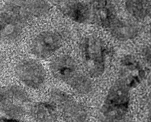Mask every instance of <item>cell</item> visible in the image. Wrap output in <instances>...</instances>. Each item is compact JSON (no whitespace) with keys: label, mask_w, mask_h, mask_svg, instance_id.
I'll list each match as a JSON object with an SVG mask.
<instances>
[{"label":"cell","mask_w":151,"mask_h":122,"mask_svg":"<svg viewBox=\"0 0 151 122\" xmlns=\"http://www.w3.org/2000/svg\"><path fill=\"white\" fill-rule=\"evenodd\" d=\"M149 2L147 1H128L126 2V9L136 19H144L150 13Z\"/></svg>","instance_id":"13"},{"label":"cell","mask_w":151,"mask_h":122,"mask_svg":"<svg viewBox=\"0 0 151 122\" xmlns=\"http://www.w3.org/2000/svg\"><path fill=\"white\" fill-rule=\"evenodd\" d=\"M109 28L113 36L121 41L132 39L137 36L139 32V28L136 24L119 18H115Z\"/></svg>","instance_id":"11"},{"label":"cell","mask_w":151,"mask_h":122,"mask_svg":"<svg viewBox=\"0 0 151 122\" xmlns=\"http://www.w3.org/2000/svg\"><path fill=\"white\" fill-rule=\"evenodd\" d=\"M50 6L40 1H9L5 2L1 10V25L22 28V24L32 16L47 14Z\"/></svg>","instance_id":"1"},{"label":"cell","mask_w":151,"mask_h":122,"mask_svg":"<svg viewBox=\"0 0 151 122\" xmlns=\"http://www.w3.org/2000/svg\"><path fill=\"white\" fill-rule=\"evenodd\" d=\"M16 75L25 85L32 89H38L45 82L46 72L39 62L32 59H24L19 62L15 67Z\"/></svg>","instance_id":"6"},{"label":"cell","mask_w":151,"mask_h":122,"mask_svg":"<svg viewBox=\"0 0 151 122\" xmlns=\"http://www.w3.org/2000/svg\"><path fill=\"white\" fill-rule=\"evenodd\" d=\"M92 22L104 28H109L116 18L112 5L107 1H90Z\"/></svg>","instance_id":"10"},{"label":"cell","mask_w":151,"mask_h":122,"mask_svg":"<svg viewBox=\"0 0 151 122\" xmlns=\"http://www.w3.org/2000/svg\"><path fill=\"white\" fill-rule=\"evenodd\" d=\"M29 103L27 95L19 86H10L1 88V110L10 118L16 119L22 115Z\"/></svg>","instance_id":"5"},{"label":"cell","mask_w":151,"mask_h":122,"mask_svg":"<svg viewBox=\"0 0 151 122\" xmlns=\"http://www.w3.org/2000/svg\"><path fill=\"white\" fill-rule=\"evenodd\" d=\"M61 35L53 31H45L38 34L31 42L30 51L38 57H50L62 45Z\"/></svg>","instance_id":"7"},{"label":"cell","mask_w":151,"mask_h":122,"mask_svg":"<svg viewBox=\"0 0 151 122\" xmlns=\"http://www.w3.org/2000/svg\"><path fill=\"white\" fill-rule=\"evenodd\" d=\"M52 98L59 104L63 116L69 121H83L86 118V112L83 106L68 97L64 93L54 92Z\"/></svg>","instance_id":"8"},{"label":"cell","mask_w":151,"mask_h":122,"mask_svg":"<svg viewBox=\"0 0 151 122\" xmlns=\"http://www.w3.org/2000/svg\"><path fill=\"white\" fill-rule=\"evenodd\" d=\"M82 52L85 70L93 78L102 75L104 70V46L96 37L86 38L83 42Z\"/></svg>","instance_id":"4"},{"label":"cell","mask_w":151,"mask_h":122,"mask_svg":"<svg viewBox=\"0 0 151 122\" xmlns=\"http://www.w3.org/2000/svg\"><path fill=\"white\" fill-rule=\"evenodd\" d=\"M50 69L56 78L68 84L78 93L87 94L91 90L90 81L69 55L63 54L56 57L51 63Z\"/></svg>","instance_id":"2"},{"label":"cell","mask_w":151,"mask_h":122,"mask_svg":"<svg viewBox=\"0 0 151 122\" xmlns=\"http://www.w3.org/2000/svg\"><path fill=\"white\" fill-rule=\"evenodd\" d=\"M31 115L37 121H51L55 118V109L53 105L47 102L36 104L31 108Z\"/></svg>","instance_id":"12"},{"label":"cell","mask_w":151,"mask_h":122,"mask_svg":"<svg viewBox=\"0 0 151 122\" xmlns=\"http://www.w3.org/2000/svg\"><path fill=\"white\" fill-rule=\"evenodd\" d=\"M128 86L124 81H119L110 88L101 110L108 119H121L127 112L130 101Z\"/></svg>","instance_id":"3"},{"label":"cell","mask_w":151,"mask_h":122,"mask_svg":"<svg viewBox=\"0 0 151 122\" xmlns=\"http://www.w3.org/2000/svg\"><path fill=\"white\" fill-rule=\"evenodd\" d=\"M62 12L74 21L80 23L92 22L90 1H65L60 4Z\"/></svg>","instance_id":"9"}]
</instances>
